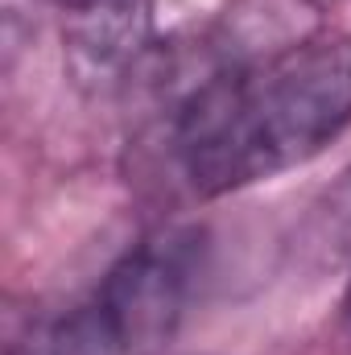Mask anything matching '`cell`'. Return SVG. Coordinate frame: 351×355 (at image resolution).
<instances>
[{
	"mask_svg": "<svg viewBox=\"0 0 351 355\" xmlns=\"http://www.w3.org/2000/svg\"><path fill=\"white\" fill-rule=\"evenodd\" d=\"M351 124V37H310L207 75L178 107L170 153L203 198L306 166Z\"/></svg>",
	"mask_w": 351,
	"mask_h": 355,
	"instance_id": "obj_1",
	"label": "cell"
},
{
	"mask_svg": "<svg viewBox=\"0 0 351 355\" xmlns=\"http://www.w3.org/2000/svg\"><path fill=\"white\" fill-rule=\"evenodd\" d=\"M203 272V232L162 227L132 244L46 335L42 355H162Z\"/></svg>",
	"mask_w": 351,
	"mask_h": 355,
	"instance_id": "obj_2",
	"label": "cell"
},
{
	"mask_svg": "<svg viewBox=\"0 0 351 355\" xmlns=\"http://www.w3.org/2000/svg\"><path fill=\"white\" fill-rule=\"evenodd\" d=\"M62 12V33L75 67L108 79L137 62L153 29V0H50Z\"/></svg>",
	"mask_w": 351,
	"mask_h": 355,
	"instance_id": "obj_3",
	"label": "cell"
},
{
	"mask_svg": "<svg viewBox=\"0 0 351 355\" xmlns=\"http://www.w3.org/2000/svg\"><path fill=\"white\" fill-rule=\"evenodd\" d=\"M318 227H323V240H331L335 248L351 252V166L327 190V198L318 207Z\"/></svg>",
	"mask_w": 351,
	"mask_h": 355,
	"instance_id": "obj_4",
	"label": "cell"
},
{
	"mask_svg": "<svg viewBox=\"0 0 351 355\" xmlns=\"http://www.w3.org/2000/svg\"><path fill=\"white\" fill-rule=\"evenodd\" d=\"M343 318H348V327H351V281H348V293H343Z\"/></svg>",
	"mask_w": 351,
	"mask_h": 355,
	"instance_id": "obj_5",
	"label": "cell"
}]
</instances>
